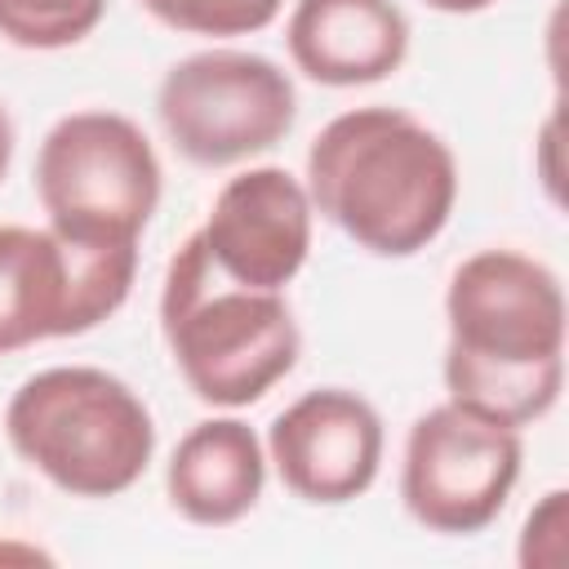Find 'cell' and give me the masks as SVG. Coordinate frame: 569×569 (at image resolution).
I'll return each instance as SVG.
<instances>
[{
  "instance_id": "cell-14",
  "label": "cell",
  "mask_w": 569,
  "mask_h": 569,
  "mask_svg": "<svg viewBox=\"0 0 569 569\" xmlns=\"http://www.w3.org/2000/svg\"><path fill=\"white\" fill-rule=\"evenodd\" d=\"M138 4L160 27L182 36H209V40L267 31L284 13V0H138Z\"/></svg>"
},
{
  "instance_id": "cell-1",
  "label": "cell",
  "mask_w": 569,
  "mask_h": 569,
  "mask_svg": "<svg viewBox=\"0 0 569 569\" xmlns=\"http://www.w3.org/2000/svg\"><path fill=\"white\" fill-rule=\"evenodd\" d=\"M565 284L520 249H476L445 284V400L502 422H542L565 391Z\"/></svg>"
},
{
  "instance_id": "cell-19",
  "label": "cell",
  "mask_w": 569,
  "mask_h": 569,
  "mask_svg": "<svg viewBox=\"0 0 569 569\" xmlns=\"http://www.w3.org/2000/svg\"><path fill=\"white\" fill-rule=\"evenodd\" d=\"M9 560H18V565H44L49 560V551H40V547H31V542H0V565H9Z\"/></svg>"
},
{
  "instance_id": "cell-16",
  "label": "cell",
  "mask_w": 569,
  "mask_h": 569,
  "mask_svg": "<svg viewBox=\"0 0 569 569\" xmlns=\"http://www.w3.org/2000/svg\"><path fill=\"white\" fill-rule=\"evenodd\" d=\"M560 133H565V111H560V98L556 107L547 111V120L538 124L533 133V169H538V182L547 191V200L560 209L565 204V169H560Z\"/></svg>"
},
{
  "instance_id": "cell-13",
  "label": "cell",
  "mask_w": 569,
  "mask_h": 569,
  "mask_svg": "<svg viewBox=\"0 0 569 569\" xmlns=\"http://www.w3.org/2000/svg\"><path fill=\"white\" fill-rule=\"evenodd\" d=\"M107 0H0V40L31 53L71 49L102 22Z\"/></svg>"
},
{
  "instance_id": "cell-3",
  "label": "cell",
  "mask_w": 569,
  "mask_h": 569,
  "mask_svg": "<svg viewBox=\"0 0 569 569\" xmlns=\"http://www.w3.org/2000/svg\"><path fill=\"white\" fill-rule=\"evenodd\" d=\"M160 338L187 391L209 409L258 405L302 356V329L289 298L218 271L196 231L164 267Z\"/></svg>"
},
{
  "instance_id": "cell-9",
  "label": "cell",
  "mask_w": 569,
  "mask_h": 569,
  "mask_svg": "<svg viewBox=\"0 0 569 569\" xmlns=\"http://www.w3.org/2000/svg\"><path fill=\"white\" fill-rule=\"evenodd\" d=\"M262 445L267 467L298 502L342 507L373 489L387 427L369 396L351 387H311L271 418Z\"/></svg>"
},
{
  "instance_id": "cell-2",
  "label": "cell",
  "mask_w": 569,
  "mask_h": 569,
  "mask_svg": "<svg viewBox=\"0 0 569 569\" xmlns=\"http://www.w3.org/2000/svg\"><path fill=\"white\" fill-rule=\"evenodd\" d=\"M302 187L316 218L373 258L422 253L453 218L458 156L405 107H351L307 147Z\"/></svg>"
},
{
  "instance_id": "cell-18",
  "label": "cell",
  "mask_w": 569,
  "mask_h": 569,
  "mask_svg": "<svg viewBox=\"0 0 569 569\" xmlns=\"http://www.w3.org/2000/svg\"><path fill=\"white\" fill-rule=\"evenodd\" d=\"M427 9H436V13H449V18H471V13H485V9H493L498 0H422Z\"/></svg>"
},
{
  "instance_id": "cell-12",
  "label": "cell",
  "mask_w": 569,
  "mask_h": 569,
  "mask_svg": "<svg viewBox=\"0 0 569 569\" xmlns=\"http://www.w3.org/2000/svg\"><path fill=\"white\" fill-rule=\"evenodd\" d=\"M267 476L262 436L236 418V409H222L187 427L173 445L164 462V498L187 525L231 529L262 502Z\"/></svg>"
},
{
  "instance_id": "cell-7",
  "label": "cell",
  "mask_w": 569,
  "mask_h": 569,
  "mask_svg": "<svg viewBox=\"0 0 569 569\" xmlns=\"http://www.w3.org/2000/svg\"><path fill=\"white\" fill-rule=\"evenodd\" d=\"M138 280V244H80L53 227L0 222V356L80 338L111 320Z\"/></svg>"
},
{
  "instance_id": "cell-10",
  "label": "cell",
  "mask_w": 569,
  "mask_h": 569,
  "mask_svg": "<svg viewBox=\"0 0 569 569\" xmlns=\"http://www.w3.org/2000/svg\"><path fill=\"white\" fill-rule=\"evenodd\" d=\"M316 209L298 173L280 164H249L231 173L196 231L218 271L253 289L293 284L307 267Z\"/></svg>"
},
{
  "instance_id": "cell-15",
  "label": "cell",
  "mask_w": 569,
  "mask_h": 569,
  "mask_svg": "<svg viewBox=\"0 0 569 569\" xmlns=\"http://www.w3.org/2000/svg\"><path fill=\"white\" fill-rule=\"evenodd\" d=\"M569 556V489H547L520 525V569H560Z\"/></svg>"
},
{
  "instance_id": "cell-8",
  "label": "cell",
  "mask_w": 569,
  "mask_h": 569,
  "mask_svg": "<svg viewBox=\"0 0 569 569\" xmlns=\"http://www.w3.org/2000/svg\"><path fill=\"white\" fill-rule=\"evenodd\" d=\"M525 445L516 427L489 422L453 400L418 413L400 449V502L413 525L445 538L489 529L520 485Z\"/></svg>"
},
{
  "instance_id": "cell-5",
  "label": "cell",
  "mask_w": 569,
  "mask_h": 569,
  "mask_svg": "<svg viewBox=\"0 0 569 569\" xmlns=\"http://www.w3.org/2000/svg\"><path fill=\"white\" fill-rule=\"evenodd\" d=\"M164 191V169L138 120L107 107L67 111L36 151L44 227L80 244H138Z\"/></svg>"
},
{
  "instance_id": "cell-6",
  "label": "cell",
  "mask_w": 569,
  "mask_h": 569,
  "mask_svg": "<svg viewBox=\"0 0 569 569\" xmlns=\"http://www.w3.org/2000/svg\"><path fill=\"white\" fill-rule=\"evenodd\" d=\"M156 120L187 164L231 169L289 138L298 120V89L267 53L200 49L160 76Z\"/></svg>"
},
{
  "instance_id": "cell-11",
  "label": "cell",
  "mask_w": 569,
  "mask_h": 569,
  "mask_svg": "<svg viewBox=\"0 0 569 569\" xmlns=\"http://www.w3.org/2000/svg\"><path fill=\"white\" fill-rule=\"evenodd\" d=\"M413 27L396 0H293L284 53L298 76L325 89H360L396 76Z\"/></svg>"
},
{
  "instance_id": "cell-4",
  "label": "cell",
  "mask_w": 569,
  "mask_h": 569,
  "mask_svg": "<svg viewBox=\"0 0 569 569\" xmlns=\"http://www.w3.org/2000/svg\"><path fill=\"white\" fill-rule=\"evenodd\" d=\"M4 440L22 467L67 498H120L156 458L147 400L98 365H53L18 382Z\"/></svg>"
},
{
  "instance_id": "cell-17",
  "label": "cell",
  "mask_w": 569,
  "mask_h": 569,
  "mask_svg": "<svg viewBox=\"0 0 569 569\" xmlns=\"http://www.w3.org/2000/svg\"><path fill=\"white\" fill-rule=\"evenodd\" d=\"M13 151H18V129H13V116H9V107L0 102V182L9 178Z\"/></svg>"
}]
</instances>
